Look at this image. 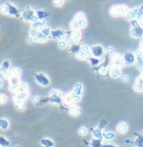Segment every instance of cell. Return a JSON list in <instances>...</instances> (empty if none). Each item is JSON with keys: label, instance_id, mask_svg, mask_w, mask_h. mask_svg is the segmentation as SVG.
<instances>
[{"label": "cell", "instance_id": "obj_1", "mask_svg": "<svg viewBox=\"0 0 143 147\" xmlns=\"http://www.w3.org/2000/svg\"><path fill=\"white\" fill-rule=\"evenodd\" d=\"M129 10L127 6L125 5H115L112 6L110 9V14L112 16L117 17V16H126Z\"/></svg>", "mask_w": 143, "mask_h": 147}, {"label": "cell", "instance_id": "obj_2", "mask_svg": "<svg viewBox=\"0 0 143 147\" xmlns=\"http://www.w3.org/2000/svg\"><path fill=\"white\" fill-rule=\"evenodd\" d=\"M130 34L133 37H141L143 35V27L138 24L137 21L132 20V22H131Z\"/></svg>", "mask_w": 143, "mask_h": 147}, {"label": "cell", "instance_id": "obj_3", "mask_svg": "<svg viewBox=\"0 0 143 147\" xmlns=\"http://www.w3.org/2000/svg\"><path fill=\"white\" fill-rule=\"evenodd\" d=\"M23 18L25 21H28V22H33V23H35L38 21V18H37L35 12L30 9V7H27V8L24 10L23 12Z\"/></svg>", "mask_w": 143, "mask_h": 147}, {"label": "cell", "instance_id": "obj_4", "mask_svg": "<svg viewBox=\"0 0 143 147\" xmlns=\"http://www.w3.org/2000/svg\"><path fill=\"white\" fill-rule=\"evenodd\" d=\"M34 78H35V81H36L39 84H41V85H43V86H47L50 83V81H49V78H48V77L42 73L35 74V75H34Z\"/></svg>", "mask_w": 143, "mask_h": 147}, {"label": "cell", "instance_id": "obj_5", "mask_svg": "<svg viewBox=\"0 0 143 147\" xmlns=\"http://www.w3.org/2000/svg\"><path fill=\"white\" fill-rule=\"evenodd\" d=\"M123 60H125V63L127 65H132L136 62V56H135L134 53H132L130 51H127L123 54Z\"/></svg>", "mask_w": 143, "mask_h": 147}, {"label": "cell", "instance_id": "obj_6", "mask_svg": "<svg viewBox=\"0 0 143 147\" xmlns=\"http://www.w3.org/2000/svg\"><path fill=\"white\" fill-rule=\"evenodd\" d=\"M90 51H91V54H92V56L94 57H97V58H100L103 56V54H104V49L101 45H94L92 46L91 48H90Z\"/></svg>", "mask_w": 143, "mask_h": 147}, {"label": "cell", "instance_id": "obj_7", "mask_svg": "<svg viewBox=\"0 0 143 147\" xmlns=\"http://www.w3.org/2000/svg\"><path fill=\"white\" fill-rule=\"evenodd\" d=\"M51 37L54 39L64 40L66 38V33L62 29H54V30H51Z\"/></svg>", "mask_w": 143, "mask_h": 147}, {"label": "cell", "instance_id": "obj_8", "mask_svg": "<svg viewBox=\"0 0 143 147\" xmlns=\"http://www.w3.org/2000/svg\"><path fill=\"white\" fill-rule=\"evenodd\" d=\"M112 64L114 67H118V68H122L125 65V60L123 57H121L120 55H115L112 57Z\"/></svg>", "mask_w": 143, "mask_h": 147}, {"label": "cell", "instance_id": "obj_9", "mask_svg": "<svg viewBox=\"0 0 143 147\" xmlns=\"http://www.w3.org/2000/svg\"><path fill=\"white\" fill-rule=\"evenodd\" d=\"M21 74H22V71L19 68H13V69L9 70L7 72V75L6 77L8 78H12V77H17V78H20L21 77Z\"/></svg>", "mask_w": 143, "mask_h": 147}, {"label": "cell", "instance_id": "obj_10", "mask_svg": "<svg viewBox=\"0 0 143 147\" xmlns=\"http://www.w3.org/2000/svg\"><path fill=\"white\" fill-rule=\"evenodd\" d=\"M8 6V10H9V15H11V16H14V17H19L20 16V12H19V10L17 7H15L13 4L11 3H8L7 4Z\"/></svg>", "mask_w": 143, "mask_h": 147}, {"label": "cell", "instance_id": "obj_11", "mask_svg": "<svg viewBox=\"0 0 143 147\" xmlns=\"http://www.w3.org/2000/svg\"><path fill=\"white\" fill-rule=\"evenodd\" d=\"M73 94L74 96H82V82H78L76 83L74 88L73 90Z\"/></svg>", "mask_w": 143, "mask_h": 147}, {"label": "cell", "instance_id": "obj_12", "mask_svg": "<svg viewBox=\"0 0 143 147\" xmlns=\"http://www.w3.org/2000/svg\"><path fill=\"white\" fill-rule=\"evenodd\" d=\"M110 75L113 78H117L121 76V71H120V68L118 67H113L110 71Z\"/></svg>", "mask_w": 143, "mask_h": 147}, {"label": "cell", "instance_id": "obj_13", "mask_svg": "<svg viewBox=\"0 0 143 147\" xmlns=\"http://www.w3.org/2000/svg\"><path fill=\"white\" fill-rule=\"evenodd\" d=\"M64 102L66 104H72L73 102H74V95L72 93H67L64 96Z\"/></svg>", "mask_w": 143, "mask_h": 147}, {"label": "cell", "instance_id": "obj_14", "mask_svg": "<svg viewBox=\"0 0 143 147\" xmlns=\"http://www.w3.org/2000/svg\"><path fill=\"white\" fill-rule=\"evenodd\" d=\"M137 11H138V7L135 8L134 10H129L127 15H126L127 20H133V19H135L136 15H137Z\"/></svg>", "mask_w": 143, "mask_h": 147}, {"label": "cell", "instance_id": "obj_15", "mask_svg": "<svg viewBox=\"0 0 143 147\" xmlns=\"http://www.w3.org/2000/svg\"><path fill=\"white\" fill-rule=\"evenodd\" d=\"M49 101L51 103L61 104L62 103V95H50Z\"/></svg>", "mask_w": 143, "mask_h": 147}, {"label": "cell", "instance_id": "obj_16", "mask_svg": "<svg viewBox=\"0 0 143 147\" xmlns=\"http://www.w3.org/2000/svg\"><path fill=\"white\" fill-rule=\"evenodd\" d=\"M33 38H34V40L37 41V42H45L46 39H47V36H45L44 34L41 33V32H38L37 34L33 37Z\"/></svg>", "mask_w": 143, "mask_h": 147}, {"label": "cell", "instance_id": "obj_17", "mask_svg": "<svg viewBox=\"0 0 143 147\" xmlns=\"http://www.w3.org/2000/svg\"><path fill=\"white\" fill-rule=\"evenodd\" d=\"M40 144L43 147H53L54 146V142L49 138H43L41 139Z\"/></svg>", "mask_w": 143, "mask_h": 147}, {"label": "cell", "instance_id": "obj_18", "mask_svg": "<svg viewBox=\"0 0 143 147\" xmlns=\"http://www.w3.org/2000/svg\"><path fill=\"white\" fill-rule=\"evenodd\" d=\"M117 131L120 133H125L127 131V125L126 123H120L117 127Z\"/></svg>", "mask_w": 143, "mask_h": 147}, {"label": "cell", "instance_id": "obj_19", "mask_svg": "<svg viewBox=\"0 0 143 147\" xmlns=\"http://www.w3.org/2000/svg\"><path fill=\"white\" fill-rule=\"evenodd\" d=\"M69 113L72 116H78V115L80 114V108L78 106H71Z\"/></svg>", "mask_w": 143, "mask_h": 147}, {"label": "cell", "instance_id": "obj_20", "mask_svg": "<svg viewBox=\"0 0 143 147\" xmlns=\"http://www.w3.org/2000/svg\"><path fill=\"white\" fill-rule=\"evenodd\" d=\"M71 37L74 39V41L76 43H78V41H79V39H80V37H82V33H80V32H78V29H77V30H74V32L72 33Z\"/></svg>", "mask_w": 143, "mask_h": 147}, {"label": "cell", "instance_id": "obj_21", "mask_svg": "<svg viewBox=\"0 0 143 147\" xmlns=\"http://www.w3.org/2000/svg\"><path fill=\"white\" fill-rule=\"evenodd\" d=\"M35 14H36L38 20H43V19H46L47 17L49 16V14L47 12H45V11H43V10H38V11L35 12Z\"/></svg>", "mask_w": 143, "mask_h": 147}, {"label": "cell", "instance_id": "obj_22", "mask_svg": "<svg viewBox=\"0 0 143 147\" xmlns=\"http://www.w3.org/2000/svg\"><path fill=\"white\" fill-rule=\"evenodd\" d=\"M92 133H93L94 137H96V138H102L104 135L101 133V128L98 127H94V128H92Z\"/></svg>", "mask_w": 143, "mask_h": 147}, {"label": "cell", "instance_id": "obj_23", "mask_svg": "<svg viewBox=\"0 0 143 147\" xmlns=\"http://www.w3.org/2000/svg\"><path fill=\"white\" fill-rule=\"evenodd\" d=\"M32 28L34 29H36L37 32H41V30L43 29V28H44V24H43L42 22L37 21L35 23H33V27H32Z\"/></svg>", "mask_w": 143, "mask_h": 147}, {"label": "cell", "instance_id": "obj_24", "mask_svg": "<svg viewBox=\"0 0 143 147\" xmlns=\"http://www.w3.org/2000/svg\"><path fill=\"white\" fill-rule=\"evenodd\" d=\"M0 127L3 130V131H6L9 127V122L5 119H1L0 120Z\"/></svg>", "mask_w": 143, "mask_h": 147}, {"label": "cell", "instance_id": "obj_25", "mask_svg": "<svg viewBox=\"0 0 143 147\" xmlns=\"http://www.w3.org/2000/svg\"><path fill=\"white\" fill-rule=\"evenodd\" d=\"M91 147H102V142L100 138H95L91 141Z\"/></svg>", "mask_w": 143, "mask_h": 147}, {"label": "cell", "instance_id": "obj_26", "mask_svg": "<svg viewBox=\"0 0 143 147\" xmlns=\"http://www.w3.org/2000/svg\"><path fill=\"white\" fill-rule=\"evenodd\" d=\"M70 27H71V29H73V30H77V29H79V26H78V21H77L76 19L71 22V24H70Z\"/></svg>", "mask_w": 143, "mask_h": 147}, {"label": "cell", "instance_id": "obj_27", "mask_svg": "<svg viewBox=\"0 0 143 147\" xmlns=\"http://www.w3.org/2000/svg\"><path fill=\"white\" fill-rule=\"evenodd\" d=\"M0 144L2 147H8L10 145V142H9L8 139H6L4 136H1L0 137Z\"/></svg>", "mask_w": 143, "mask_h": 147}, {"label": "cell", "instance_id": "obj_28", "mask_svg": "<svg viewBox=\"0 0 143 147\" xmlns=\"http://www.w3.org/2000/svg\"><path fill=\"white\" fill-rule=\"evenodd\" d=\"M88 60H89V62L91 63L92 66H97V65H99V63H100V60H99L98 58L94 57V56H91Z\"/></svg>", "mask_w": 143, "mask_h": 147}, {"label": "cell", "instance_id": "obj_29", "mask_svg": "<svg viewBox=\"0 0 143 147\" xmlns=\"http://www.w3.org/2000/svg\"><path fill=\"white\" fill-rule=\"evenodd\" d=\"M143 18V5L138 7V11H137V15H136V19L138 21H141Z\"/></svg>", "mask_w": 143, "mask_h": 147}, {"label": "cell", "instance_id": "obj_30", "mask_svg": "<svg viewBox=\"0 0 143 147\" xmlns=\"http://www.w3.org/2000/svg\"><path fill=\"white\" fill-rule=\"evenodd\" d=\"M103 137H104V139H106V140H112V139L115 138V133L114 132H112V131H110V132H106Z\"/></svg>", "mask_w": 143, "mask_h": 147}, {"label": "cell", "instance_id": "obj_31", "mask_svg": "<svg viewBox=\"0 0 143 147\" xmlns=\"http://www.w3.org/2000/svg\"><path fill=\"white\" fill-rule=\"evenodd\" d=\"M76 57L78 58V59H79V60H83V59H85V53L82 51V50H79V51H78L77 53H76Z\"/></svg>", "mask_w": 143, "mask_h": 147}, {"label": "cell", "instance_id": "obj_32", "mask_svg": "<svg viewBox=\"0 0 143 147\" xmlns=\"http://www.w3.org/2000/svg\"><path fill=\"white\" fill-rule=\"evenodd\" d=\"M16 96H18V97L20 98V99H22V100H24V101H25L26 99L29 97V91H28V90L23 91V92H22L20 95H16Z\"/></svg>", "mask_w": 143, "mask_h": 147}, {"label": "cell", "instance_id": "obj_33", "mask_svg": "<svg viewBox=\"0 0 143 147\" xmlns=\"http://www.w3.org/2000/svg\"><path fill=\"white\" fill-rule=\"evenodd\" d=\"M41 33H43L45 36L48 37L49 35H51V29H50L48 27H44V28H43V29L41 30Z\"/></svg>", "mask_w": 143, "mask_h": 147}, {"label": "cell", "instance_id": "obj_34", "mask_svg": "<svg viewBox=\"0 0 143 147\" xmlns=\"http://www.w3.org/2000/svg\"><path fill=\"white\" fill-rule=\"evenodd\" d=\"M133 89L137 92H141V91H143V84H139V83L135 82L134 85H133Z\"/></svg>", "mask_w": 143, "mask_h": 147}, {"label": "cell", "instance_id": "obj_35", "mask_svg": "<svg viewBox=\"0 0 143 147\" xmlns=\"http://www.w3.org/2000/svg\"><path fill=\"white\" fill-rule=\"evenodd\" d=\"M0 10H1V13H2V14H4V15H6V14H8V13H9L8 6H7V4L1 5V7H0Z\"/></svg>", "mask_w": 143, "mask_h": 147}, {"label": "cell", "instance_id": "obj_36", "mask_svg": "<svg viewBox=\"0 0 143 147\" xmlns=\"http://www.w3.org/2000/svg\"><path fill=\"white\" fill-rule=\"evenodd\" d=\"M74 19L77 21H80L82 19H84V14L82 12H78L76 13V15H74Z\"/></svg>", "mask_w": 143, "mask_h": 147}, {"label": "cell", "instance_id": "obj_37", "mask_svg": "<svg viewBox=\"0 0 143 147\" xmlns=\"http://www.w3.org/2000/svg\"><path fill=\"white\" fill-rule=\"evenodd\" d=\"M135 144L137 147H143V137L142 136H138V138L136 139Z\"/></svg>", "mask_w": 143, "mask_h": 147}, {"label": "cell", "instance_id": "obj_38", "mask_svg": "<svg viewBox=\"0 0 143 147\" xmlns=\"http://www.w3.org/2000/svg\"><path fill=\"white\" fill-rule=\"evenodd\" d=\"M78 134L79 135H85L86 133H87V128L86 127H79L78 128Z\"/></svg>", "mask_w": 143, "mask_h": 147}, {"label": "cell", "instance_id": "obj_39", "mask_svg": "<svg viewBox=\"0 0 143 147\" xmlns=\"http://www.w3.org/2000/svg\"><path fill=\"white\" fill-rule=\"evenodd\" d=\"M67 45H68V43H67L66 40H60L58 42V46H59V48L61 49H65L67 47Z\"/></svg>", "mask_w": 143, "mask_h": 147}, {"label": "cell", "instance_id": "obj_40", "mask_svg": "<svg viewBox=\"0 0 143 147\" xmlns=\"http://www.w3.org/2000/svg\"><path fill=\"white\" fill-rule=\"evenodd\" d=\"M19 86H20L21 88L24 90V91L28 90V88H29V84H28L27 82H21V83L19 84Z\"/></svg>", "mask_w": 143, "mask_h": 147}, {"label": "cell", "instance_id": "obj_41", "mask_svg": "<svg viewBox=\"0 0 143 147\" xmlns=\"http://www.w3.org/2000/svg\"><path fill=\"white\" fill-rule=\"evenodd\" d=\"M78 26H79V29H83L86 27V20L85 19H82V20L78 21Z\"/></svg>", "mask_w": 143, "mask_h": 147}, {"label": "cell", "instance_id": "obj_42", "mask_svg": "<svg viewBox=\"0 0 143 147\" xmlns=\"http://www.w3.org/2000/svg\"><path fill=\"white\" fill-rule=\"evenodd\" d=\"M7 99L8 98L5 94H0V102H1V104H5L7 102Z\"/></svg>", "mask_w": 143, "mask_h": 147}, {"label": "cell", "instance_id": "obj_43", "mask_svg": "<svg viewBox=\"0 0 143 147\" xmlns=\"http://www.w3.org/2000/svg\"><path fill=\"white\" fill-rule=\"evenodd\" d=\"M115 52V49L112 47V46H109V47H107L106 49V53L108 54V55H113Z\"/></svg>", "mask_w": 143, "mask_h": 147}, {"label": "cell", "instance_id": "obj_44", "mask_svg": "<svg viewBox=\"0 0 143 147\" xmlns=\"http://www.w3.org/2000/svg\"><path fill=\"white\" fill-rule=\"evenodd\" d=\"M134 54H135V56L136 57H141L143 55V51H142V49L140 48V49H136L134 51Z\"/></svg>", "mask_w": 143, "mask_h": 147}, {"label": "cell", "instance_id": "obj_45", "mask_svg": "<svg viewBox=\"0 0 143 147\" xmlns=\"http://www.w3.org/2000/svg\"><path fill=\"white\" fill-rule=\"evenodd\" d=\"M50 95H62L61 91H59V90H56V89H51L49 92Z\"/></svg>", "mask_w": 143, "mask_h": 147}, {"label": "cell", "instance_id": "obj_46", "mask_svg": "<svg viewBox=\"0 0 143 147\" xmlns=\"http://www.w3.org/2000/svg\"><path fill=\"white\" fill-rule=\"evenodd\" d=\"M65 0H53V5L55 6H61Z\"/></svg>", "mask_w": 143, "mask_h": 147}, {"label": "cell", "instance_id": "obj_47", "mask_svg": "<svg viewBox=\"0 0 143 147\" xmlns=\"http://www.w3.org/2000/svg\"><path fill=\"white\" fill-rule=\"evenodd\" d=\"M80 49H82L84 53H86V52H89V51H90V48L88 47V46H87V45H82V47H80Z\"/></svg>", "mask_w": 143, "mask_h": 147}, {"label": "cell", "instance_id": "obj_48", "mask_svg": "<svg viewBox=\"0 0 143 147\" xmlns=\"http://www.w3.org/2000/svg\"><path fill=\"white\" fill-rule=\"evenodd\" d=\"M37 33H38V32H37L36 29H33V28L30 29V32H29V33H30V36H33V37L35 36V35L37 34Z\"/></svg>", "mask_w": 143, "mask_h": 147}, {"label": "cell", "instance_id": "obj_49", "mask_svg": "<svg viewBox=\"0 0 143 147\" xmlns=\"http://www.w3.org/2000/svg\"><path fill=\"white\" fill-rule=\"evenodd\" d=\"M121 78H122V81H123V82H127L129 78H128L127 75H122V76H121Z\"/></svg>", "mask_w": 143, "mask_h": 147}, {"label": "cell", "instance_id": "obj_50", "mask_svg": "<svg viewBox=\"0 0 143 147\" xmlns=\"http://www.w3.org/2000/svg\"><path fill=\"white\" fill-rule=\"evenodd\" d=\"M33 40H34V38H33V36H28L27 37V39H26L27 43H33Z\"/></svg>", "mask_w": 143, "mask_h": 147}, {"label": "cell", "instance_id": "obj_51", "mask_svg": "<svg viewBox=\"0 0 143 147\" xmlns=\"http://www.w3.org/2000/svg\"><path fill=\"white\" fill-rule=\"evenodd\" d=\"M99 73L101 74V75H105L107 73V69L105 67H102V68H100V70H99Z\"/></svg>", "mask_w": 143, "mask_h": 147}, {"label": "cell", "instance_id": "obj_52", "mask_svg": "<svg viewBox=\"0 0 143 147\" xmlns=\"http://www.w3.org/2000/svg\"><path fill=\"white\" fill-rule=\"evenodd\" d=\"M39 100H40V99H39L38 96H33V102L34 103V104H37V103L39 102Z\"/></svg>", "mask_w": 143, "mask_h": 147}, {"label": "cell", "instance_id": "obj_53", "mask_svg": "<svg viewBox=\"0 0 143 147\" xmlns=\"http://www.w3.org/2000/svg\"><path fill=\"white\" fill-rule=\"evenodd\" d=\"M136 83H139V84H143V78L141 77H138V78H136V81H135Z\"/></svg>", "mask_w": 143, "mask_h": 147}, {"label": "cell", "instance_id": "obj_54", "mask_svg": "<svg viewBox=\"0 0 143 147\" xmlns=\"http://www.w3.org/2000/svg\"><path fill=\"white\" fill-rule=\"evenodd\" d=\"M80 100V96H74V102H78Z\"/></svg>", "mask_w": 143, "mask_h": 147}, {"label": "cell", "instance_id": "obj_55", "mask_svg": "<svg viewBox=\"0 0 143 147\" xmlns=\"http://www.w3.org/2000/svg\"><path fill=\"white\" fill-rule=\"evenodd\" d=\"M139 46H140V48L141 49H143V39L140 42H139Z\"/></svg>", "mask_w": 143, "mask_h": 147}, {"label": "cell", "instance_id": "obj_56", "mask_svg": "<svg viewBox=\"0 0 143 147\" xmlns=\"http://www.w3.org/2000/svg\"><path fill=\"white\" fill-rule=\"evenodd\" d=\"M103 147H117V146H114V145H109V144H105V145H103Z\"/></svg>", "mask_w": 143, "mask_h": 147}, {"label": "cell", "instance_id": "obj_57", "mask_svg": "<svg viewBox=\"0 0 143 147\" xmlns=\"http://www.w3.org/2000/svg\"><path fill=\"white\" fill-rule=\"evenodd\" d=\"M125 143H127V144H130V139H126V140H125Z\"/></svg>", "mask_w": 143, "mask_h": 147}, {"label": "cell", "instance_id": "obj_58", "mask_svg": "<svg viewBox=\"0 0 143 147\" xmlns=\"http://www.w3.org/2000/svg\"><path fill=\"white\" fill-rule=\"evenodd\" d=\"M3 86V79L1 78V82H0V87H2Z\"/></svg>", "mask_w": 143, "mask_h": 147}, {"label": "cell", "instance_id": "obj_59", "mask_svg": "<svg viewBox=\"0 0 143 147\" xmlns=\"http://www.w3.org/2000/svg\"><path fill=\"white\" fill-rule=\"evenodd\" d=\"M140 77H141V78H143V71H142V72H141V75H140Z\"/></svg>", "mask_w": 143, "mask_h": 147}, {"label": "cell", "instance_id": "obj_60", "mask_svg": "<svg viewBox=\"0 0 143 147\" xmlns=\"http://www.w3.org/2000/svg\"><path fill=\"white\" fill-rule=\"evenodd\" d=\"M141 26L143 27V22H141Z\"/></svg>", "mask_w": 143, "mask_h": 147}, {"label": "cell", "instance_id": "obj_61", "mask_svg": "<svg viewBox=\"0 0 143 147\" xmlns=\"http://www.w3.org/2000/svg\"><path fill=\"white\" fill-rule=\"evenodd\" d=\"M140 58H141V59H142V60H143V55H142V56H141V57H140Z\"/></svg>", "mask_w": 143, "mask_h": 147}, {"label": "cell", "instance_id": "obj_62", "mask_svg": "<svg viewBox=\"0 0 143 147\" xmlns=\"http://www.w3.org/2000/svg\"><path fill=\"white\" fill-rule=\"evenodd\" d=\"M142 51H143V49H142Z\"/></svg>", "mask_w": 143, "mask_h": 147}, {"label": "cell", "instance_id": "obj_63", "mask_svg": "<svg viewBox=\"0 0 143 147\" xmlns=\"http://www.w3.org/2000/svg\"><path fill=\"white\" fill-rule=\"evenodd\" d=\"M142 71H143V69H142Z\"/></svg>", "mask_w": 143, "mask_h": 147}]
</instances>
